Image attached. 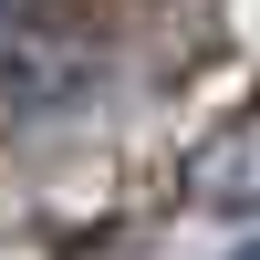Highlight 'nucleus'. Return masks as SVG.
I'll list each match as a JSON object with an SVG mask.
<instances>
[{"mask_svg": "<svg viewBox=\"0 0 260 260\" xmlns=\"http://www.w3.org/2000/svg\"><path fill=\"white\" fill-rule=\"evenodd\" d=\"M240 260H260V240H250V250H240Z\"/></svg>", "mask_w": 260, "mask_h": 260, "instance_id": "f03ea898", "label": "nucleus"}, {"mask_svg": "<svg viewBox=\"0 0 260 260\" xmlns=\"http://www.w3.org/2000/svg\"><path fill=\"white\" fill-rule=\"evenodd\" d=\"M198 198L229 208V219H260V115H240V125L198 156Z\"/></svg>", "mask_w": 260, "mask_h": 260, "instance_id": "f257e3e1", "label": "nucleus"}]
</instances>
